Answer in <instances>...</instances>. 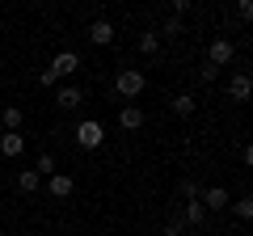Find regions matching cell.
<instances>
[{
  "label": "cell",
  "instance_id": "cell-1",
  "mask_svg": "<svg viewBox=\"0 0 253 236\" xmlns=\"http://www.w3.org/2000/svg\"><path fill=\"white\" fill-rule=\"evenodd\" d=\"M144 89H148V76L139 72V68H126V64H123V68L114 72V93H118V97H126V106H131Z\"/></svg>",
  "mask_w": 253,
  "mask_h": 236
},
{
  "label": "cell",
  "instance_id": "cell-2",
  "mask_svg": "<svg viewBox=\"0 0 253 236\" xmlns=\"http://www.w3.org/2000/svg\"><path fill=\"white\" fill-rule=\"evenodd\" d=\"M76 148H84V152H97L101 144H106V127H101L97 118H84V122H76Z\"/></svg>",
  "mask_w": 253,
  "mask_h": 236
},
{
  "label": "cell",
  "instance_id": "cell-3",
  "mask_svg": "<svg viewBox=\"0 0 253 236\" xmlns=\"http://www.w3.org/2000/svg\"><path fill=\"white\" fill-rule=\"evenodd\" d=\"M232 59H236V42H232V38H211V46H207V64L228 68Z\"/></svg>",
  "mask_w": 253,
  "mask_h": 236
},
{
  "label": "cell",
  "instance_id": "cell-4",
  "mask_svg": "<svg viewBox=\"0 0 253 236\" xmlns=\"http://www.w3.org/2000/svg\"><path fill=\"white\" fill-rule=\"evenodd\" d=\"M46 72H51L55 80H63V76H76V72H81V55H76V51H59V55L51 59V68H46Z\"/></svg>",
  "mask_w": 253,
  "mask_h": 236
},
{
  "label": "cell",
  "instance_id": "cell-5",
  "mask_svg": "<svg viewBox=\"0 0 253 236\" xmlns=\"http://www.w3.org/2000/svg\"><path fill=\"white\" fill-rule=\"evenodd\" d=\"M199 202H203V211L211 215V211H228V202H232V198H228L224 186H207V190L199 194Z\"/></svg>",
  "mask_w": 253,
  "mask_h": 236
},
{
  "label": "cell",
  "instance_id": "cell-6",
  "mask_svg": "<svg viewBox=\"0 0 253 236\" xmlns=\"http://www.w3.org/2000/svg\"><path fill=\"white\" fill-rule=\"evenodd\" d=\"M249 93H253V76L249 72H232L228 76V97L232 101H249Z\"/></svg>",
  "mask_w": 253,
  "mask_h": 236
},
{
  "label": "cell",
  "instance_id": "cell-7",
  "mask_svg": "<svg viewBox=\"0 0 253 236\" xmlns=\"http://www.w3.org/2000/svg\"><path fill=\"white\" fill-rule=\"evenodd\" d=\"M42 186H46V194H51V198H72V190H76V182L68 177V173H51Z\"/></svg>",
  "mask_w": 253,
  "mask_h": 236
},
{
  "label": "cell",
  "instance_id": "cell-8",
  "mask_svg": "<svg viewBox=\"0 0 253 236\" xmlns=\"http://www.w3.org/2000/svg\"><path fill=\"white\" fill-rule=\"evenodd\" d=\"M89 42H93V46H110V42H114V26H110L106 17L89 21Z\"/></svg>",
  "mask_w": 253,
  "mask_h": 236
},
{
  "label": "cell",
  "instance_id": "cell-9",
  "mask_svg": "<svg viewBox=\"0 0 253 236\" xmlns=\"http://www.w3.org/2000/svg\"><path fill=\"white\" fill-rule=\"evenodd\" d=\"M26 152V135H21V131H4V135H0V156H21Z\"/></svg>",
  "mask_w": 253,
  "mask_h": 236
},
{
  "label": "cell",
  "instance_id": "cell-10",
  "mask_svg": "<svg viewBox=\"0 0 253 236\" xmlns=\"http://www.w3.org/2000/svg\"><path fill=\"white\" fill-rule=\"evenodd\" d=\"M118 127H123V131H139V127H144V110H139L135 101L123 106V110H118Z\"/></svg>",
  "mask_w": 253,
  "mask_h": 236
},
{
  "label": "cell",
  "instance_id": "cell-11",
  "mask_svg": "<svg viewBox=\"0 0 253 236\" xmlns=\"http://www.w3.org/2000/svg\"><path fill=\"white\" fill-rule=\"evenodd\" d=\"M81 101H84V93L76 89V84H63V89H59V97H55V106H59L63 114H68V110H76Z\"/></svg>",
  "mask_w": 253,
  "mask_h": 236
},
{
  "label": "cell",
  "instance_id": "cell-12",
  "mask_svg": "<svg viewBox=\"0 0 253 236\" xmlns=\"http://www.w3.org/2000/svg\"><path fill=\"white\" fill-rule=\"evenodd\" d=\"M194 106H199L194 93H173V97H169V110H173L177 118H190V114H194Z\"/></svg>",
  "mask_w": 253,
  "mask_h": 236
},
{
  "label": "cell",
  "instance_id": "cell-13",
  "mask_svg": "<svg viewBox=\"0 0 253 236\" xmlns=\"http://www.w3.org/2000/svg\"><path fill=\"white\" fill-rule=\"evenodd\" d=\"M0 127H4V131H21V127H26V110H21V106L0 110Z\"/></svg>",
  "mask_w": 253,
  "mask_h": 236
},
{
  "label": "cell",
  "instance_id": "cell-14",
  "mask_svg": "<svg viewBox=\"0 0 253 236\" xmlns=\"http://www.w3.org/2000/svg\"><path fill=\"white\" fill-rule=\"evenodd\" d=\"M17 190L21 194H38V190H42V177H38L34 169H21L17 173Z\"/></svg>",
  "mask_w": 253,
  "mask_h": 236
},
{
  "label": "cell",
  "instance_id": "cell-15",
  "mask_svg": "<svg viewBox=\"0 0 253 236\" xmlns=\"http://www.w3.org/2000/svg\"><path fill=\"white\" fill-rule=\"evenodd\" d=\"M186 224H194V228L207 224V211H203V202H199V198H186Z\"/></svg>",
  "mask_w": 253,
  "mask_h": 236
},
{
  "label": "cell",
  "instance_id": "cell-16",
  "mask_svg": "<svg viewBox=\"0 0 253 236\" xmlns=\"http://www.w3.org/2000/svg\"><path fill=\"white\" fill-rule=\"evenodd\" d=\"M135 46H139V55H156V51H161V34H156V30H144Z\"/></svg>",
  "mask_w": 253,
  "mask_h": 236
},
{
  "label": "cell",
  "instance_id": "cell-17",
  "mask_svg": "<svg viewBox=\"0 0 253 236\" xmlns=\"http://www.w3.org/2000/svg\"><path fill=\"white\" fill-rule=\"evenodd\" d=\"M34 173H38V177H42V182H46V177H51V173H59V164H55V156H51V152H42V156H38V160H34Z\"/></svg>",
  "mask_w": 253,
  "mask_h": 236
},
{
  "label": "cell",
  "instance_id": "cell-18",
  "mask_svg": "<svg viewBox=\"0 0 253 236\" xmlns=\"http://www.w3.org/2000/svg\"><path fill=\"white\" fill-rule=\"evenodd\" d=\"M161 34H165V38H177V34H186V21L169 13V17H165V26H161Z\"/></svg>",
  "mask_w": 253,
  "mask_h": 236
},
{
  "label": "cell",
  "instance_id": "cell-19",
  "mask_svg": "<svg viewBox=\"0 0 253 236\" xmlns=\"http://www.w3.org/2000/svg\"><path fill=\"white\" fill-rule=\"evenodd\" d=\"M232 211H236V219H253V198H249V194H241V198L232 202Z\"/></svg>",
  "mask_w": 253,
  "mask_h": 236
},
{
  "label": "cell",
  "instance_id": "cell-20",
  "mask_svg": "<svg viewBox=\"0 0 253 236\" xmlns=\"http://www.w3.org/2000/svg\"><path fill=\"white\" fill-rule=\"evenodd\" d=\"M199 80H203V84H215V80H219V68L203 59V68H199Z\"/></svg>",
  "mask_w": 253,
  "mask_h": 236
},
{
  "label": "cell",
  "instance_id": "cell-21",
  "mask_svg": "<svg viewBox=\"0 0 253 236\" xmlns=\"http://www.w3.org/2000/svg\"><path fill=\"white\" fill-rule=\"evenodd\" d=\"M161 236H186V228H181V219H169V224H165V232Z\"/></svg>",
  "mask_w": 253,
  "mask_h": 236
},
{
  "label": "cell",
  "instance_id": "cell-22",
  "mask_svg": "<svg viewBox=\"0 0 253 236\" xmlns=\"http://www.w3.org/2000/svg\"><path fill=\"white\" fill-rule=\"evenodd\" d=\"M236 17H241V21L253 17V4H249V0H241V4H236Z\"/></svg>",
  "mask_w": 253,
  "mask_h": 236
},
{
  "label": "cell",
  "instance_id": "cell-23",
  "mask_svg": "<svg viewBox=\"0 0 253 236\" xmlns=\"http://www.w3.org/2000/svg\"><path fill=\"white\" fill-rule=\"evenodd\" d=\"M38 84H42V89H51V84H59V80H55V76H51V72L42 68V72H38Z\"/></svg>",
  "mask_w": 253,
  "mask_h": 236
},
{
  "label": "cell",
  "instance_id": "cell-24",
  "mask_svg": "<svg viewBox=\"0 0 253 236\" xmlns=\"http://www.w3.org/2000/svg\"><path fill=\"white\" fill-rule=\"evenodd\" d=\"M0 236H13V232H0Z\"/></svg>",
  "mask_w": 253,
  "mask_h": 236
}]
</instances>
